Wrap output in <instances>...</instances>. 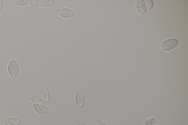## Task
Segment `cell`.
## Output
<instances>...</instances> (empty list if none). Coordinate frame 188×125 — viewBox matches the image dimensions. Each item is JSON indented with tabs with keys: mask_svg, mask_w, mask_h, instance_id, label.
Wrapping results in <instances>:
<instances>
[{
	"mask_svg": "<svg viewBox=\"0 0 188 125\" xmlns=\"http://www.w3.org/2000/svg\"><path fill=\"white\" fill-rule=\"evenodd\" d=\"M8 72L11 77L15 78L19 72V66L17 62L14 59L10 61L8 65Z\"/></svg>",
	"mask_w": 188,
	"mask_h": 125,
	"instance_id": "6da1fadb",
	"label": "cell"
},
{
	"mask_svg": "<svg viewBox=\"0 0 188 125\" xmlns=\"http://www.w3.org/2000/svg\"><path fill=\"white\" fill-rule=\"evenodd\" d=\"M178 44V40L175 39H170L166 40L162 43L161 49L164 51H169L174 49Z\"/></svg>",
	"mask_w": 188,
	"mask_h": 125,
	"instance_id": "7a4b0ae2",
	"label": "cell"
},
{
	"mask_svg": "<svg viewBox=\"0 0 188 125\" xmlns=\"http://www.w3.org/2000/svg\"><path fill=\"white\" fill-rule=\"evenodd\" d=\"M85 96L84 92L82 90H79L77 91L75 95V101L77 106L82 108L85 103Z\"/></svg>",
	"mask_w": 188,
	"mask_h": 125,
	"instance_id": "3957f363",
	"label": "cell"
},
{
	"mask_svg": "<svg viewBox=\"0 0 188 125\" xmlns=\"http://www.w3.org/2000/svg\"><path fill=\"white\" fill-rule=\"evenodd\" d=\"M136 6L137 11L140 15L144 14L147 11V7L144 0H138Z\"/></svg>",
	"mask_w": 188,
	"mask_h": 125,
	"instance_id": "277c9868",
	"label": "cell"
},
{
	"mask_svg": "<svg viewBox=\"0 0 188 125\" xmlns=\"http://www.w3.org/2000/svg\"><path fill=\"white\" fill-rule=\"evenodd\" d=\"M33 106L36 112L41 115L47 114L49 111L47 107L42 104H34Z\"/></svg>",
	"mask_w": 188,
	"mask_h": 125,
	"instance_id": "5b68a950",
	"label": "cell"
},
{
	"mask_svg": "<svg viewBox=\"0 0 188 125\" xmlns=\"http://www.w3.org/2000/svg\"><path fill=\"white\" fill-rule=\"evenodd\" d=\"M59 15L64 18L68 19L72 17L74 13L72 10L68 8L61 9L59 12Z\"/></svg>",
	"mask_w": 188,
	"mask_h": 125,
	"instance_id": "8992f818",
	"label": "cell"
},
{
	"mask_svg": "<svg viewBox=\"0 0 188 125\" xmlns=\"http://www.w3.org/2000/svg\"><path fill=\"white\" fill-rule=\"evenodd\" d=\"M20 120L16 117H11L6 119L4 121L5 125H19L20 124Z\"/></svg>",
	"mask_w": 188,
	"mask_h": 125,
	"instance_id": "52a82bcc",
	"label": "cell"
},
{
	"mask_svg": "<svg viewBox=\"0 0 188 125\" xmlns=\"http://www.w3.org/2000/svg\"><path fill=\"white\" fill-rule=\"evenodd\" d=\"M31 100L34 104H42L44 105L45 104V101L39 95H35L31 98Z\"/></svg>",
	"mask_w": 188,
	"mask_h": 125,
	"instance_id": "ba28073f",
	"label": "cell"
},
{
	"mask_svg": "<svg viewBox=\"0 0 188 125\" xmlns=\"http://www.w3.org/2000/svg\"><path fill=\"white\" fill-rule=\"evenodd\" d=\"M41 96L46 102H49L50 101V94L47 88L42 90L41 93Z\"/></svg>",
	"mask_w": 188,
	"mask_h": 125,
	"instance_id": "9c48e42d",
	"label": "cell"
},
{
	"mask_svg": "<svg viewBox=\"0 0 188 125\" xmlns=\"http://www.w3.org/2000/svg\"><path fill=\"white\" fill-rule=\"evenodd\" d=\"M29 1V0H13V3L16 6L23 7L27 5Z\"/></svg>",
	"mask_w": 188,
	"mask_h": 125,
	"instance_id": "30bf717a",
	"label": "cell"
},
{
	"mask_svg": "<svg viewBox=\"0 0 188 125\" xmlns=\"http://www.w3.org/2000/svg\"><path fill=\"white\" fill-rule=\"evenodd\" d=\"M54 1H38L39 5L44 7H48L51 6L53 4Z\"/></svg>",
	"mask_w": 188,
	"mask_h": 125,
	"instance_id": "8fae6325",
	"label": "cell"
},
{
	"mask_svg": "<svg viewBox=\"0 0 188 125\" xmlns=\"http://www.w3.org/2000/svg\"><path fill=\"white\" fill-rule=\"evenodd\" d=\"M38 4V1L37 0H31L28 3L27 5L26 6L28 9H32L36 6Z\"/></svg>",
	"mask_w": 188,
	"mask_h": 125,
	"instance_id": "7c38bea8",
	"label": "cell"
},
{
	"mask_svg": "<svg viewBox=\"0 0 188 125\" xmlns=\"http://www.w3.org/2000/svg\"><path fill=\"white\" fill-rule=\"evenodd\" d=\"M144 1H146L148 9L149 10L151 9L153 6V1L152 0H146Z\"/></svg>",
	"mask_w": 188,
	"mask_h": 125,
	"instance_id": "4fadbf2b",
	"label": "cell"
},
{
	"mask_svg": "<svg viewBox=\"0 0 188 125\" xmlns=\"http://www.w3.org/2000/svg\"><path fill=\"white\" fill-rule=\"evenodd\" d=\"M95 125H106L101 122L97 121L95 123Z\"/></svg>",
	"mask_w": 188,
	"mask_h": 125,
	"instance_id": "5bb4252c",
	"label": "cell"
},
{
	"mask_svg": "<svg viewBox=\"0 0 188 125\" xmlns=\"http://www.w3.org/2000/svg\"><path fill=\"white\" fill-rule=\"evenodd\" d=\"M3 6V4H0V11H1V9H2Z\"/></svg>",
	"mask_w": 188,
	"mask_h": 125,
	"instance_id": "9a60e30c",
	"label": "cell"
},
{
	"mask_svg": "<svg viewBox=\"0 0 188 125\" xmlns=\"http://www.w3.org/2000/svg\"><path fill=\"white\" fill-rule=\"evenodd\" d=\"M78 125H87L84 124V123H79Z\"/></svg>",
	"mask_w": 188,
	"mask_h": 125,
	"instance_id": "2e32d148",
	"label": "cell"
},
{
	"mask_svg": "<svg viewBox=\"0 0 188 125\" xmlns=\"http://www.w3.org/2000/svg\"><path fill=\"white\" fill-rule=\"evenodd\" d=\"M3 1H4L3 0H0V4H2Z\"/></svg>",
	"mask_w": 188,
	"mask_h": 125,
	"instance_id": "e0dca14e",
	"label": "cell"
}]
</instances>
